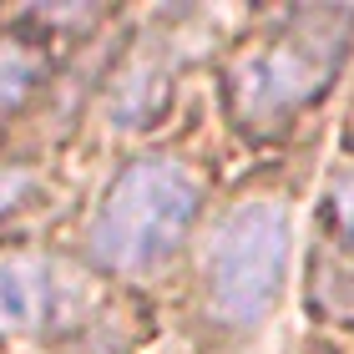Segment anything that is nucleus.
I'll return each mask as SVG.
<instances>
[{"label":"nucleus","mask_w":354,"mask_h":354,"mask_svg":"<svg viewBox=\"0 0 354 354\" xmlns=\"http://www.w3.org/2000/svg\"><path fill=\"white\" fill-rule=\"evenodd\" d=\"M203 213V177L183 157H137L117 172L86 223V253L96 268L137 279L162 268L187 243Z\"/></svg>","instance_id":"1"},{"label":"nucleus","mask_w":354,"mask_h":354,"mask_svg":"<svg viewBox=\"0 0 354 354\" xmlns=\"http://www.w3.org/2000/svg\"><path fill=\"white\" fill-rule=\"evenodd\" d=\"M349 46V10H299L248 46L228 71V106L248 132H273L299 117L339 71Z\"/></svg>","instance_id":"2"},{"label":"nucleus","mask_w":354,"mask_h":354,"mask_svg":"<svg viewBox=\"0 0 354 354\" xmlns=\"http://www.w3.org/2000/svg\"><path fill=\"white\" fill-rule=\"evenodd\" d=\"M288 268V207L273 192H248L213 223L203 248L207 314L223 329H259L279 304Z\"/></svg>","instance_id":"3"},{"label":"nucleus","mask_w":354,"mask_h":354,"mask_svg":"<svg viewBox=\"0 0 354 354\" xmlns=\"http://www.w3.org/2000/svg\"><path fill=\"white\" fill-rule=\"evenodd\" d=\"M86 279L36 248H0V339H30L66 324Z\"/></svg>","instance_id":"4"},{"label":"nucleus","mask_w":354,"mask_h":354,"mask_svg":"<svg viewBox=\"0 0 354 354\" xmlns=\"http://www.w3.org/2000/svg\"><path fill=\"white\" fill-rule=\"evenodd\" d=\"M46 76V51L26 36H0V111H15Z\"/></svg>","instance_id":"5"},{"label":"nucleus","mask_w":354,"mask_h":354,"mask_svg":"<svg viewBox=\"0 0 354 354\" xmlns=\"http://www.w3.org/2000/svg\"><path fill=\"white\" fill-rule=\"evenodd\" d=\"M30 192H36V172L30 167H0V218L15 213Z\"/></svg>","instance_id":"6"},{"label":"nucleus","mask_w":354,"mask_h":354,"mask_svg":"<svg viewBox=\"0 0 354 354\" xmlns=\"http://www.w3.org/2000/svg\"><path fill=\"white\" fill-rule=\"evenodd\" d=\"M329 213H334V223H339V233L354 243V172H339L329 183Z\"/></svg>","instance_id":"7"}]
</instances>
